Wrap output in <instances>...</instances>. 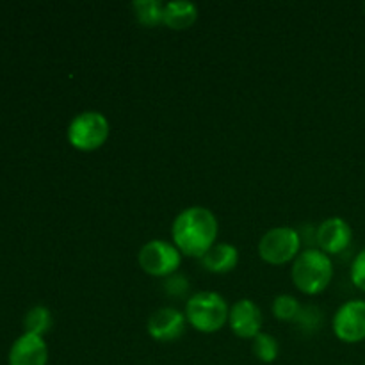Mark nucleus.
I'll list each match as a JSON object with an SVG mask.
<instances>
[{
	"mask_svg": "<svg viewBox=\"0 0 365 365\" xmlns=\"http://www.w3.org/2000/svg\"><path fill=\"white\" fill-rule=\"evenodd\" d=\"M216 216L207 207H187L177 214L171 227V237L178 252L185 257L202 259L217 239Z\"/></svg>",
	"mask_w": 365,
	"mask_h": 365,
	"instance_id": "f257e3e1",
	"label": "nucleus"
},
{
	"mask_svg": "<svg viewBox=\"0 0 365 365\" xmlns=\"http://www.w3.org/2000/svg\"><path fill=\"white\" fill-rule=\"evenodd\" d=\"M292 284L302 294L317 296L328 289L334 278V262L319 248H309L292 262Z\"/></svg>",
	"mask_w": 365,
	"mask_h": 365,
	"instance_id": "f03ea898",
	"label": "nucleus"
},
{
	"mask_svg": "<svg viewBox=\"0 0 365 365\" xmlns=\"http://www.w3.org/2000/svg\"><path fill=\"white\" fill-rule=\"evenodd\" d=\"M184 314L187 323L196 331L216 334L228 323L230 307L220 292L202 291L187 299Z\"/></svg>",
	"mask_w": 365,
	"mask_h": 365,
	"instance_id": "7ed1b4c3",
	"label": "nucleus"
},
{
	"mask_svg": "<svg viewBox=\"0 0 365 365\" xmlns=\"http://www.w3.org/2000/svg\"><path fill=\"white\" fill-rule=\"evenodd\" d=\"M109 120L98 110L78 113L68 125V143L78 152H95L109 139Z\"/></svg>",
	"mask_w": 365,
	"mask_h": 365,
	"instance_id": "20e7f679",
	"label": "nucleus"
},
{
	"mask_svg": "<svg viewBox=\"0 0 365 365\" xmlns=\"http://www.w3.org/2000/svg\"><path fill=\"white\" fill-rule=\"evenodd\" d=\"M302 250V235L292 227H274L262 235L259 242V255L271 266H284L294 262Z\"/></svg>",
	"mask_w": 365,
	"mask_h": 365,
	"instance_id": "39448f33",
	"label": "nucleus"
},
{
	"mask_svg": "<svg viewBox=\"0 0 365 365\" xmlns=\"http://www.w3.org/2000/svg\"><path fill=\"white\" fill-rule=\"evenodd\" d=\"M138 262L146 274L155 278H168L178 271L182 264V253L171 242L164 239H152L139 250Z\"/></svg>",
	"mask_w": 365,
	"mask_h": 365,
	"instance_id": "423d86ee",
	"label": "nucleus"
},
{
	"mask_svg": "<svg viewBox=\"0 0 365 365\" xmlns=\"http://www.w3.org/2000/svg\"><path fill=\"white\" fill-rule=\"evenodd\" d=\"M335 337L346 344H359L365 341V302L349 299L342 303L331 321Z\"/></svg>",
	"mask_w": 365,
	"mask_h": 365,
	"instance_id": "0eeeda50",
	"label": "nucleus"
},
{
	"mask_svg": "<svg viewBox=\"0 0 365 365\" xmlns=\"http://www.w3.org/2000/svg\"><path fill=\"white\" fill-rule=\"evenodd\" d=\"M317 248L327 255H339L353 242V228L342 217H328L316 228Z\"/></svg>",
	"mask_w": 365,
	"mask_h": 365,
	"instance_id": "6e6552de",
	"label": "nucleus"
},
{
	"mask_svg": "<svg viewBox=\"0 0 365 365\" xmlns=\"http://www.w3.org/2000/svg\"><path fill=\"white\" fill-rule=\"evenodd\" d=\"M185 324V314L171 307H164L150 316L148 334L157 342H175L184 335Z\"/></svg>",
	"mask_w": 365,
	"mask_h": 365,
	"instance_id": "1a4fd4ad",
	"label": "nucleus"
},
{
	"mask_svg": "<svg viewBox=\"0 0 365 365\" xmlns=\"http://www.w3.org/2000/svg\"><path fill=\"white\" fill-rule=\"evenodd\" d=\"M262 310L252 299H239L230 307L228 327L239 339H255L262 328Z\"/></svg>",
	"mask_w": 365,
	"mask_h": 365,
	"instance_id": "9d476101",
	"label": "nucleus"
},
{
	"mask_svg": "<svg viewBox=\"0 0 365 365\" xmlns=\"http://www.w3.org/2000/svg\"><path fill=\"white\" fill-rule=\"evenodd\" d=\"M48 348L43 337L24 334L13 342L9 349V365H46Z\"/></svg>",
	"mask_w": 365,
	"mask_h": 365,
	"instance_id": "9b49d317",
	"label": "nucleus"
},
{
	"mask_svg": "<svg viewBox=\"0 0 365 365\" xmlns=\"http://www.w3.org/2000/svg\"><path fill=\"white\" fill-rule=\"evenodd\" d=\"M200 264L209 273L227 274L237 267L239 250L234 245H230V242H217L200 259Z\"/></svg>",
	"mask_w": 365,
	"mask_h": 365,
	"instance_id": "f8f14e48",
	"label": "nucleus"
},
{
	"mask_svg": "<svg viewBox=\"0 0 365 365\" xmlns=\"http://www.w3.org/2000/svg\"><path fill=\"white\" fill-rule=\"evenodd\" d=\"M198 20V7L187 0L164 4V25L173 31H185Z\"/></svg>",
	"mask_w": 365,
	"mask_h": 365,
	"instance_id": "ddd939ff",
	"label": "nucleus"
},
{
	"mask_svg": "<svg viewBox=\"0 0 365 365\" xmlns=\"http://www.w3.org/2000/svg\"><path fill=\"white\" fill-rule=\"evenodd\" d=\"M132 11L139 24L146 27H157L164 24V4L159 0H135L132 2Z\"/></svg>",
	"mask_w": 365,
	"mask_h": 365,
	"instance_id": "4468645a",
	"label": "nucleus"
},
{
	"mask_svg": "<svg viewBox=\"0 0 365 365\" xmlns=\"http://www.w3.org/2000/svg\"><path fill=\"white\" fill-rule=\"evenodd\" d=\"M52 324H53L52 312L43 305L32 307L24 317L25 334H32V335H39V337H43V335L52 328Z\"/></svg>",
	"mask_w": 365,
	"mask_h": 365,
	"instance_id": "2eb2a0df",
	"label": "nucleus"
},
{
	"mask_svg": "<svg viewBox=\"0 0 365 365\" xmlns=\"http://www.w3.org/2000/svg\"><path fill=\"white\" fill-rule=\"evenodd\" d=\"M252 351L255 355L257 360L264 364H273L274 360L280 355V344H278L277 339L269 334H262L260 331L252 342Z\"/></svg>",
	"mask_w": 365,
	"mask_h": 365,
	"instance_id": "dca6fc26",
	"label": "nucleus"
},
{
	"mask_svg": "<svg viewBox=\"0 0 365 365\" xmlns=\"http://www.w3.org/2000/svg\"><path fill=\"white\" fill-rule=\"evenodd\" d=\"M302 303L294 298L292 294H278L273 302V316L278 321H285V323H294L302 310Z\"/></svg>",
	"mask_w": 365,
	"mask_h": 365,
	"instance_id": "f3484780",
	"label": "nucleus"
},
{
	"mask_svg": "<svg viewBox=\"0 0 365 365\" xmlns=\"http://www.w3.org/2000/svg\"><path fill=\"white\" fill-rule=\"evenodd\" d=\"M294 323L298 324L299 330L307 331V334H316L323 324V312L316 305H303Z\"/></svg>",
	"mask_w": 365,
	"mask_h": 365,
	"instance_id": "a211bd4d",
	"label": "nucleus"
},
{
	"mask_svg": "<svg viewBox=\"0 0 365 365\" xmlns=\"http://www.w3.org/2000/svg\"><path fill=\"white\" fill-rule=\"evenodd\" d=\"M163 289L168 296H171V298H185L189 289H191V285H189L187 277L175 273L171 274V277L164 278Z\"/></svg>",
	"mask_w": 365,
	"mask_h": 365,
	"instance_id": "6ab92c4d",
	"label": "nucleus"
},
{
	"mask_svg": "<svg viewBox=\"0 0 365 365\" xmlns=\"http://www.w3.org/2000/svg\"><path fill=\"white\" fill-rule=\"evenodd\" d=\"M351 282L356 289L365 292V250L355 257L351 264Z\"/></svg>",
	"mask_w": 365,
	"mask_h": 365,
	"instance_id": "aec40b11",
	"label": "nucleus"
}]
</instances>
